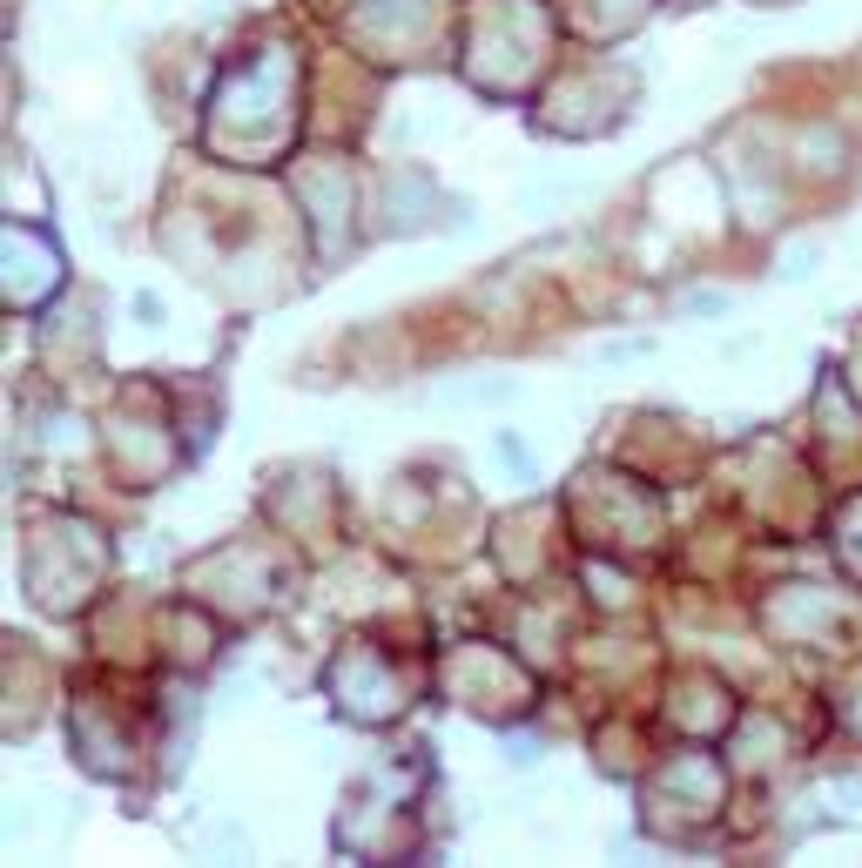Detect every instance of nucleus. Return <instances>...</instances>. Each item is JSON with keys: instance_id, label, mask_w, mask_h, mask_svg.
Wrapping results in <instances>:
<instances>
[{"instance_id": "nucleus-1", "label": "nucleus", "mask_w": 862, "mask_h": 868, "mask_svg": "<svg viewBox=\"0 0 862 868\" xmlns=\"http://www.w3.org/2000/svg\"><path fill=\"white\" fill-rule=\"evenodd\" d=\"M513 398H519L513 377H492V384H445V390H439V405H513Z\"/></svg>"}]
</instances>
